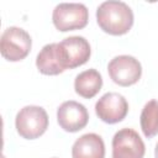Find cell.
I'll use <instances>...</instances> for the list:
<instances>
[{"label":"cell","instance_id":"cell-1","mask_svg":"<svg viewBox=\"0 0 158 158\" xmlns=\"http://www.w3.org/2000/svg\"><path fill=\"white\" fill-rule=\"evenodd\" d=\"M96 21L104 32L112 36H121L131 30L133 12L126 2L109 0L101 2L96 9Z\"/></svg>","mask_w":158,"mask_h":158},{"label":"cell","instance_id":"cell-2","mask_svg":"<svg viewBox=\"0 0 158 158\" xmlns=\"http://www.w3.org/2000/svg\"><path fill=\"white\" fill-rule=\"evenodd\" d=\"M15 126L21 137L35 139L42 136L48 128V115L41 106L27 105L17 112Z\"/></svg>","mask_w":158,"mask_h":158},{"label":"cell","instance_id":"cell-3","mask_svg":"<svg viewBox=\"0 0 158 158\" xmlns=\"http://www.w3.org/2000/svg\"><path fill=\"white\" fill-rule=\"evenodd\" d=\"M32 47V40L27 31L21 27H7L0 38L1 56L10 62H19L25 59Z\"/></svg>","mask_w":158,"mask_h":158},{"label":"cell","instance_id":"cell-4","mask_svg":"<svg viewBox=\"0 0 158 158\" xmlns=\"http://www.w3.org/2000/svg\"><path fill=\"white\" fill-rule=\"evenodd\" d=\"M52 21L56 28L62 32L80 30L88 25L89 11L80 2H60L53 10Z\"/></svg>","mask_w":158,"mask_h":158},{"label":"cell","instance_id":"cell-5","mask_svg":"<svg viewBox=\"0 0 158 158\" xmlns=\"http://www.w3.org/2000/svg\"><path fill=\"white\" fill-rule=\"evenodd\" d=\"M107 72L114 83L121 86H130L141 79L142 65L135 57L121 54L114 57L109 62Z\"/></svg>","mask_w":158,"mask_h":158},{"label":"cell","instance_id":"cell-6","mask_svg":"<svg viewBox=\"0 0 158 158\" xmlns=\"http://www.w3.org/2000/svg\"><path fill=\"white\" fill-rule=\"evenodd\" d=\"M146 146L133 128H121L112 137L111 158H143Z\"/></svg>","mask_w":158,"mask_h":158},{"label":"cell","instance_id":"cell-7","mask_svg":"<svg viewBox=\"0 0 158 158\" xmlns=\"http://www.w3.org/2000/svg\"><path fill=\"white\" fill-rule=\"evenodd\" d=\"M98 117L106 123H117L122 121L128 112V102L118 93H106L95 104Z\"/></svg>","mask_w":158,"mask_h":158},{"label":"cell","instance_id":"cell-8","mask_svg":"<svg viewBox=\"0 0 158 158\" xmlns=\"http://www.w3.org/2000/svg\"><path fill=\"white\" fill-rule=\"evenodd\" d=\"M57 121L67 132H78L88 125L89 112L86 107L74 100L64 101L57 110Z\"/></svg>","mask_w":158,"mask_h":158},{"label":"cell","instance_id":"cell-9","mask_svg":"<svg viewBox=\"0 0 158 158\" xmlns=\"http://www.w3.org/2000/svg\"><path fill=\"white\" fill-rule=\"evenodd\" d=\"M67 69H73L85 64L91 54V48L83 36H70L59 43Z\"/></svg>","mask_w":158,"mask_h":158},{"label":"cell","instance_id":"cell-10","mask_svg":"<svg viewBox=\"0 0 158 158\" xmlns=\"http://www.w3.org/2000/svg\"><path fill=\"white\" fill-rule=\"evenodd\" d=\"M36 67L40 73L44 75H58L63 73L67 67L58 43L46 44L36 58Z\"/></svg>","mask_w":158,"mask_h":158},{"label":"cell","instance_id":"cell-11","mask_svg":"<svg viewBox=\"0 0 158 158\" xmlns=\"http://www.w3.org/2000/svg\"><path fill=\"white\" fill-rule=\"evenodd\" d=\"M73 158H105V143L96 133H85L72 147Z\"/></svg>","mask_w":158,"mask_h":158},{"label":"cell","instance_id":"cell-12","mask_svg":"<svg viewBox=\"0 0 158 158\" xmlns=\"http://www.w3.org/2000/svg\"><path fill=\"white\" fill-rule=\"evenodd\" d=\"M101 86H102V77L94 68L79 73L74 80L75 93L84 99L94 98L101 90Z\"/></svg>","mask_w":158,"mask_h":158},{"label":"cell","instance_id":"cell-13","mask_svg":"<svg viewBox=\"0 0 158 158\" xmlns=\"http://www.w3.org/2000/svg\"><path fill=\"white\" fill-rule=\"evenodd\" d=\"M139 122L142 132L147 138L158 135V100L152 99L146 102L141 112Z\"/></svg>","mask_w":158,"mask_h":158},{"label":"cell","instance_id":"cell-14","mask_svg":"<svg viewBox=\"0 0 158 158\" xmlns=\"http://www.w3.org/2000/svg\"><path fill=\"white\" fill-rule=\"evenodd\" d=\"M154 157H156V158H158V142H157L156 148H154Z\"/></svg>","mask_w":158,"mask_h":158},{"label":"cell","instance_id":"cell-15","mask_svg":"<svg viewBox=\"0 0 158 158\" xmlns=\"http://www.w3.org/2000/svg\"><path fill=\"white\" fill-rule=\"evenodd\" d=\"M1 158H5V157H4V156H2V157H1Z\"/></svg>","mask_w":158,"mask_h":158}]
</instances>
